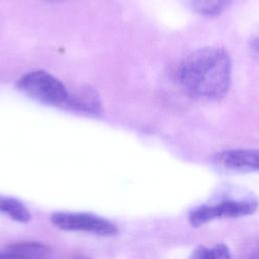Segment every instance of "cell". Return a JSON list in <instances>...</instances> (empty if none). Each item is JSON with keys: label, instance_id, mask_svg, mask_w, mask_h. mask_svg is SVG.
I'll return each mask as SVG.
<instances>
[{"label": "cell", "instance_id": "obj_1", "mask_svg": "<svg viewBox=\"0 0 259 259\" xmlns=\"http://www.w3.org/2000/svg\"><path fill=\"white\" fill-rule=\"evenodd\" d=\"M232 63L228 53L206 47L191 53L178 69V81L190 96L203 100H217L228 91Z\"/></svg>", "mask_w": 259, "mask_h": 259}, {"label": "cell", "instance_id": "obj_2", "mask_svg": "<svg viewBox=\"0 0 259 259\" xmlns=\"http://www.w3.org/2000/svg\"><path fill=\"white\" fill-rule=\"evenodd\" d=\"M17 87L25 95L42 104L64 107L68 98V89L53 75L45 71H32L23 75Z\"/></svg>", "mask_w": 259, "mask_h": 259}, {"label": "cell", "instance_id": "obj_3", "mask_svg": "<svg viewBox=\"0 0 259 259\" xmlns=\"http://www.w3.org/2000/svg\"><path fill=\"white\" fill-rule=\"evenodd\" d=\"M258 203L254 198L226 199L215 204H203L192 209L188 215L189 224L198 228L215 219L241 218L254 213Z\"/></svg>", "mask_w": 259, "mask_h": 259}, {"label": "cell", "instance_id": "obj_4", "mask_svg": "<svg viewBox=\"0 0 259 259\" xmlns=\"http://www.w3.org/2000/svg\"><path fill=\"white\" fill-rule=\"evenodd\" d=\"M52 224L64 231L85 232L98 236H115L118 228L112 222L87 212L57 211L51 215Z\"/></svg>", "mask_w": 259, "mask_h": 259}, {"label": "cell", "instance_id": "obj_5", "mask_svg": "<svg viewBox=\"0 0 259 259\" xmlns=\"http://www.w3.org/2000/svg\"><path fill=\"white\" fill-rule=\"evenodd\" d=\"M213 163L220 169L231 173H251L258 170L259 160L256 150H229L217 154Z\"/></svg>", "mask_w": 259, "mask_h": 259}, {"label": "cell", "instance_id": "obj_6", "mask_svg": "<svg viewBox=\"0 0 259 259\" xmlns=\"http://www.w3.org/2000/svg\"><path fill=\"white\" fill-rule=\"evenodd\" d=\"M64 107L88 114H97L101 110L98 94L88 86L77 88L72 92L68 91V98Z\"/></svg>", "mask_w": 259, "mask_h": 259}, {"label": "cell", "instance_id": "obj_7", "mask_svg": "<svg viewBox=\"0 0 259 259\" xmlns=\"http://www.w3.org/2000/svg\"><path fill=\"white\" fill-rule=\"evenodd\" d=\"M10 259H49L51 248L35 241H22L10 244L4 251Z\"/></svg>", "mask_w": 259, "mask_h": 259}, {"label": "cell", "instance_id": "obj_8", "mask_svg": "<svg viewBox=\"0 0 259 259\" xmlns=\"http://www.w3.org/2000/svg\"><path fill=\"white\" fill-rule=\"evenodd\" d=\"M0 213L18 223H28L31 219L28 208L20 200L2 195H0Z\"/></svg>", "mask_w": 259, "mask_h": 259}, {"label": "cell", "instance_id": "obj_9", "mask_svg": "<svg viewBox=\"0 0 259 259\" xmlns=\"http://www.w3.org/2000/svg\"><path fill=\"white\" fill-rule=\"evenodd\" d=\"M233 0H182L192 11L204 15L215 16L221 14Z\"/></svg>", "mask_w": 259, "mask_h": 259}, {"label": "cell", "instance_id": "obj_10", "mask_svg": "<svg viewBox=\"0 0 259 259\" xmlns=\"http://www.w3.org/2000/svg\"><path fill=\"white\" fill-rule=\"evenodd\" d=\"M189 259H232V256L229 247L220 243L212 247H197L193 250Z\"/></svg>", "mask_w": 259, "mask_h": 259}, {"label": "cell", "instance_id": "obj_11", "mask_svg": "<svg viewBox=\"0 0 259 259\" xmlns=\"http://www.w3.org/2000/svg\"><path fill=\"white\" fill-rule=\"evenodd\" d=\"M72 259H91V258H89L88 256L83 255V254H76L72 257Z\"/></svg>", "mask_w": 259, "mask_h": 259}, {"label": "cell", "instance_id": "obj_12", "mask_svg": "<svg viewBox=\"0 0 259 259\" xmlns=\"http://www.w3.org/2000/svg\"><path fill=\"white\" fill-rule=\"evenodd\" d=\"M0 259H10L5 252H0Z\"/></svg>", "mask_w": 259, "mask_h": 259}, {"label": "cell", "instance_id": "obj_13", "mask_svg": "<svg viewBox=\"0 0 259 259\" xmlns=\"http://www.w3.org/2000/svg\"><path fill=\"white\" fill-rule=\"evenodd\" d=\"M46 1H49V2H61V1H64V0H46Z\"/></svg>", "mask_w": 259, "mask_h": 259}]
</instances>
